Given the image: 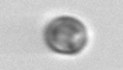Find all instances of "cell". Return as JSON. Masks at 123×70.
Listing matches in <instances>:
<instances>
[{
    "mask_svg": "<svg viewBox=\"0 0 123 70\" xmlns=\"http://www.w3.org/2000/svg\"><path fill=\"white\" fill-rule=\"evenodd\" d=\"M43 39L50 51L60 55L80 53L87 45L88 35L85 25L70 16L52 20L43 31Z\"/></svg>",
    "mask_w": 123,
    "mask_h": 70,
    "instance_id": "1",
    "label": "cell"
}]
</instances>
